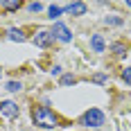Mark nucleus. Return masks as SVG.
<instances>
[{"instance_id":"obj_1","label":"nucleus","mask_w":131,"mask_h":131,"mask_svg":"<svg viewBox=\"0 0 131 131\" xmlns=\"http://www.w3.org/2000/svg\"><path fill=\"white\" fill-rule=\"evenodd\" d=\"M32 118H34V124L41 127V129H54V127L59 124V118L54 115V111H50L48 106H39V108H34Z\"/></svg>"},{"instance_id":"obj_2","label":"nucleus","mask_w":131,"mask_h":131,"mask_svg":"<svg viewBox=\"0 0 131 131\" xmlns=\"http://www.w3.org/2000/svg\"><path fill=\"white\" fill-rule=\"evenodd\" d=\"M81 124H84V127H93V129H97V127L104 124V113H102L100 108H88V111L81 115Z\"/></svg>"},{"instance_id":"obj_3","label":"nucleus","mask_w":131,"mask_h":131,"mask_svg":"<svg viewBox=\"0 0 131 131\" xmlns=\"http://www.w3.org/2000/svg\"><path fill=\"white\" fill-rule=\"evenodd\" d=\"M50 32H52L54 39H59L61 43H68V41H72V32H70V29H68L63 23H54V27L50 29Z\"/></svg>"},{"instance_id":"obj_4","label":"nucleus","mask_w":131,"mask_h":131,"mask_svg":"<svg viewBox=\"0 0 131 131\" xmlns=\"http://www.w3.org/2000/svg\"><path fill=\"white\" fill-rule=\"evenodd\" d=\"M52 32L50 29H39L36 34H34V45H39V48H48L50 43H52Z\"/></svg>"},{"instance_id":"obj_5","label":"nucleus","mask_w":131,"mask_h":131,"mask_svg":"<svg viewBox=\"0 0 131 131\" xmlns=\"http://www.w3.org/2000/svg\"><path fill=\"white\" fill-rule=\"evenodd\" d=\"M0 113L7 118H18V104L14 102H0Z\"/></svg>"},{"instance_id":"obj_6","label":"nucleus","mask_w":131,"mask_h":131,"mask_svg":"<svg viewBox=\"0 0 131 131\" xmlns=\"http://www.w3.org/2000/svg\"><path fill=\"white\" fill-rule=\"evenodd\" d=\"M91 48L95 50V52H104V39H102V34H93L91 36Z\"/></svg>"},{"instance_id":"obj_7","label":"nucleus","mask_w":131,"mask_h":131,"mask_svg":"<svg viewBox=\"0 0 131 131\" xmlns=\"http://www.w3.org/2000/svg\"><path fill=\"white\" fill-rule=\"evenodd\" d=\"M66 9L72 14V16H84V14H86V5H84V2H70Z\"/></svg>"},{"instance_id":"obj_8","label":"nucleus","mask_w":131,"mask_h":131,"mask_svg":"<svg viewBox=\"0 0 131 131\" xmlns=\"http://www.w3.org/2000/svg\"><path fill=\"white\" fill-rule=\"evenodd\" d=\"M7 36H9V41H18V43H23V41L27 39L25 32H23V29H16V27H12V29L7 32Z\"/></svg>"},{"instance_id":"obj_9","label":"nucleus","mask_w":131,"mask_h":131,"mask_svg":"<svg viewBox=\"0 0 131 131\" xmlns=\"http://www.w3.org/2000/svg\"><path fill=\"white\" fill-rule=\"evenodd\" d=\"M0 9H5V12H16V9H20V2H18V0H0Z\"/></svg>"},{"instance_id":"obj_10","label":"nucleus","mask_w":131,"mask_h":131,"mask_svg":"<svg viewBox=\"0 0 131 131\" xmlns=\"http://www.w3.org/2000/svg\"><path fill=\"white\" fill-rule=\"evenodd\" d=\"M111 50L115 52V57H124V54H127V45L118 41V43H113V45H111Z\"/></svg>"},{"instance_id":"obj_11","label":"nucleus","mask_w":131,"mask_h":131,"mask_svg":"<svg viewBox=\"0 0 131 131\" xmlns=\"http://www.w3.org/2000/svg\"><path fill=\"white\" fill-rule=\"evenodd\" d=\"M61 12H63V9H61V7H59V5H50V18H59V16H61Z\"/></svg>"},{"instance_id":"obj_12","label":"nucleus","mask_w":131,"mask_h":131,"mask_svg":"<svg viewBox=\"0 0 131 131\" xmlns=\"http://www.w3.org/2000/svg\"><path fill=\"white\" fill-rule=\"evenodd\" d=\"M20 88H23L20 81H9V84H7V91H12V93H18Z\"/></svg>"},{"instance_id":"obj_13","label":"nucleus","mask_w":131,"mask_h":131,"mask_svg":"<svg viewBox=\"0 0 131 131\" xmlns=\"http://www.w3.org/2000/svg\"><path fill=\"white\" fill-rule=\"evenodd\" d=\"M75 81H77V79L72 77V75H63V77H61V84H63V86H70V84H75Z\"/></svg>"},{"instance_id":"obj_14","label":"nucleus","mask_w":131,"mask_h":131,"mask_svg":"<svg viewBox=\"0 0 131 131\" xmlns=\"http://www.w3.org/2000/svg\"><path fill=\"white\" fill-rule=\"evenodd\" d=\"M27 7H29V12L39 14V12H41V7H43V5H41V2H29V5H27Z\"/></svg>"},{"instance_id":"obj_15","label":"nucleus","mask_w":131,"mask_h":131,"mask_svg":"<svg viewBox=\"0 0 131 131\" xmlns=\"http://www.w3.org/2000/svg\"><path fill=\"white\" fill-rule=\"evenodd\" d=\"M122 79H124L127 84H131V68H124V70H122Z\"/></svg>"},{"instance_id":"obj_16","label":"nucleus","mask_w":131,"mask_h":131,"mask_svg":"<svg viewBox=\"0 0 131 131\" xmlns=\"http://www.w3.org/2000/svg\"><path fill=\"white\" fill-rule=\"evenodd\" d=\"M106 23H111V25H120V23H122V20H120V18H115V16H113V18H106Z\"/></svg>"},{"instance_id":"obj_17","label":"nucleus","mask_w":131,"mask_h":131,"mask_svg":"<svg viewBox=\"0 0 131 131\" xmlns=\"http://www.w3.org/2000/svg\"><path fill=\"white\" fill-rule=\"evenodd\" d=\"M95 81H97V84H104V81H106V75H95Z\"/></svg>"},{"instance_id":"obj_18","label":"nucleus","mask_w":131,"mask_h":131,"mask_svg":"<svg viewBox=\"0 0 131 131\" xmlns=\"http://www.w3.org/2000/svg\"><path fill=\"white\" fill-rule=\"evenodd\" d=\"M0 75H2V68H0Z\"/></svg>"},{"instance_id":"obj_19","label":"nucleus","mask_w":131,"mask_h":131,"mask_svg":"<svg viewBox=\"0 0 131 131\" xmlns=\"http://www.w3.org/2000/svg\"><path fill=\"white\" fill-rule=\"evenodd\" d=\"M127 5H129V7H131V2H127Z\"/></svg>"}]
</instances>
